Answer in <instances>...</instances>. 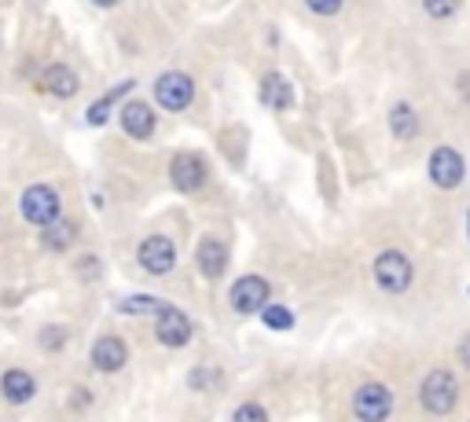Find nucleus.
I'll list each match as a JSON object with an SVG mask.
<instances>
[{
  "label": "nucleus",
  "instance_id": "obj_22",
  "mask_svg": "<svg viewBox=\"0 0 470 422\" xmlns=\"http://www.w3.org/2000/svg\"><path fill=\"white\" fill-rule=\"evenodd\" d=\"M423 8H427L434 19H449V15L459 8V0H423Z\"/></svg>",
  "mask_w": 470,
  "mask_h": 422
},
{
  "label": "nucleus",
  "instance_id": "obj_27",
  "mask_svg": "<svg viewBox=\"0 0 470 422\" xmlns=\"http://www.w3.org/2000/svg\"><path fill=\"white\" fill-rule=\"evenodd\" d=\"M96 272H100V268H96V261H81V276H85V280H92Z\"/></svg>",
  "mask_w": 470,
  "mask_h": 422
},
{
  "label": "nucleus",
  "instance_id": "obj_8",
  "mask_svg": "<svg viewBox=\"0 0 470 422\" xmlns=\"http://www.w3.org/2000/svg\"><path fill=\"white\" fill-rule=\"evenodd\" d=\"M268 305V283L261 276H243L235 287H232V309L250 316V312H261Z\"/></svg>",
  "mask_w": 470,
  "mask_h": 422
},
{
  "label": "nucleus",
  "instance_id": "obj_4",
  "mask_svg": "<svg viewBox=\"0 0 470 422\" xmlns=\"http://www.w3.org/2000/svg\"><path fill=\"white\" fill-rule=\"evenodd\" d=\"M375 283L389 294H401L412 283V261L401 250H386L375 257Z\"/></svg>",
  "mask_w": 470,
  "mask_h": 422
},
{
  "label": "nucleus",
  "instance_id": "obj_1",
  "mask_svg": "<svg viewBox=\"0 0 470 422\" xmlns=\"http://www.w3.org/2000/svg\"><path fill=\"white\" fill-rule=\"evenodd\" d=\"M419 401H423V408L430 415H449L456 408V401H459V386H456V379L449 375V371L437 367V371H430V375L423 379Z\"/></svg>",
  "mask_w": 470,
  "mask_h": 422
},
{
  "label": "nucleus",
  "instance_id": "obj_10",
  "mask_svg": "<svg viewBox=\"0 0 470 422\" xmlns=\"http://www.w3.org/2000/svg\"><path fill=\"white\" fill-rule=\"evenodd\" d=\"M169 177H173V188L184 191V195H195L206 180V165L195 158V155H177L169 165Z\"/></svg>",
  "mask_w": 470,
  "mask_h": 422
},
{
  "label": "nucleus",
  "instance_id": "obj_14",
  "mask_svg": "<svg viewBox=\"0 0 470 422\" xmlns=\"http://www.w3.org/2000/svg\"><path fill=\"white\" fill-rule=\"evenodd\" d=\"M37 88L41 92H52V96H73L81 88V81H78V73H73L70 66H63V63H56V66H48L44 73H41V81H37Z\"/></svg>",
  "mask_w": 470,
  "mask_h": 422
},
{
  "label": "nucleus",
  "instance_id": "obj_6",
  "mask_svg": "<svg viewBox=\"0 0 470 422\" xmlns=\"http://www.w3.org/2000/svg\"><path fill=\"white\" fill-rule=\"evenodd\" d=\"M140 265L151 272V276H166V272L177 265V246H173L166 235H147L140 242V250H136Z\"/></svg>",
  "mask_w": 470,
  "mask_h": 422
},
{
  "label": "nucleus",
  "instance_id": "obj_16",
  "mask_svg": "<svg viewBox=\"0 0 470 422\" xmlns=\"http://www.w3.org/2000/svg\"><path fill=\"white\" fill-rule=\"evenodd\" d=\"M228 265V250H225V242H217V239H203L199 242V268L206 272L210 280H217L220 272H225Z\"/></svg>",
  "mask_w": 470,
  "mask_h": 422
},
{
  "label": "nucleus",
  "instance_id": "obj_21",
  "mask_svg": "<svg viewBox=\"0 0 470 422\" xmlns=\"http://www.w3.org/2000/svg\"><path fill=\"white\" fill-rule=\"evenodd\" d=\"M118 96V92H114ZM114 96H104V99H96V104L89 107V126H104L107 121V114H111V99Z\"/></svg>",
  "mask_w": 470,
  "mask_h": 422
},
{
  "label": "nucleus",
  "instance_id": "obj_28",
  "mask_svg": "<svg viewBox=\"0 0 470 422\" xmlns=\"http://www.w3.org/2000/svg\"><path fill=\"white\" fill-rule=\"evenodd\" d=\"M96 4H100V8H114V4H118V0H96Z\"/></svg>",
  "mask_w": 470,
  "mask_h": 422
},
{
  "label": "nucleus",
  "instance_id": "obj_20",
  "mask_svg": "<svg viewBox=\"0 0 470 422\" xmlns=\"http://www.w3.org/2000/svg\"><path fill=\"white\" fill-rule=\"evenodd\" d=\"M265 324L272 327V331H287V327H294V312L287 309V305H265Z\"/></svg>",
  "mask_w": 470,
  "mask_h": 422
},
{
  "label": "nucleus",
  "instance_id": "obj_17",
  "mask_svg": "<svg viewBox=\"0 0 470 422\" xmlns=\"http://www.w3.org/2000/svg\"><path fill=\"white\" fill-rule=\"evenodd\" d=\"M73 235H78V228H73V220L56 217L52 225H44V246H48V250H66V246L73 242Z\"/></svg>",
  "mask_w": 470,
  "mask_h": 422
},
{
  "label": "nucleus",
  "instance_id": "obj_15",
  "mask_svg": "<svg viewBox=\"0 0 470 422\" xmlns=\"http://www.w3.org/2000/svg\"><path fill=\"white\" fill-rule=\"evenodd\" d=\"M261 99H265V107H272V111H287L294 104V88L287 85V78H280V73H265Z\"/></svg>",
  "mask_w": 470,
  "mask_h": 422
},
{
  "label": "nucleus",
  "instance_id": "obj_5",
  "mask_svg": "<svg viewBox=\"0 0 470 422\" xmlns=\"http://www.w3.org/2000/svg\"><path fill=\"white\" fill-rule=\"evenodd\" d=\"M155 99L166 107V111H184L191 99H195V85H191V78L188 73H162V78L155 81Z\"/></svg>",
  "mask_w": 470,
  "mask_h": 422
},
{
  "label": "nucleus",
  "instance_id": "obj_23",
  "mask_svg": "<svg viewBox=\"0 0 470 422\" xmlns=\"http://www.w3.org/2000/svg\"><path fill=\"white\" fill-rule=\"evenodd\" d=\"M232 422H268V415H265L261 404H243V408L232 415Z\"/></svg>",
  "mask_w": 470,
  "mask_h": 422
},
{
  "label": "nucleus",
  "instance_id": "obj_7",
  "mask_svg": "<svg viewBox=\"0 0 470 422\" xmlns=\"http://www.w3.org/2000/svg\"><path fill=\"white\" fill-rule=\"evenodd\" d=\"M155 334H158V341H162V345H169V349H181V345H188V341H191V319H188L181 309L166 305V309L158 312Z\"/></svg>",
  "mask_w": 470,
  "mask_h": 422
},
{
  "label": "nucleus",
  "instance_id": "obj_9",
  "mask_svg": "<svg viewBox=\"0 0 470 422\" xmlns=\"http://www.w3.org/2000/svg\"><path fill=\"white\" fill-rule=\"evenodd\" d=\"M430 180L437 188H456L463 180V158L459 151H452V147H437V151L430 155Z\"/></svg>",
  "mask_w": 470,
  "mask_h": 422
},
{
  "label": "nucleus",
  "instance_id": "obj_29",
  "mask_svg": "<svg viewBox=\"0 0 470 422\" xmlns=\"http://www.w3.org/2000/svg\"><path fill=\"white\" fill-rule=\"evenodd\" d=\"M466 232H470V213H466Z\"/></svg>",
  "mask_w": 470,
  "mask_h": 422
},
{
  "label": "nucleus",
  "instance_id": "obj_2",
  "mask_svg": "<svg viewBox=\"0 0 470 422\" xmlns=\"http://www.w3.org/2000/svg\"><path fill=\"white\" fill-rule=\"evenodd\" d=\"M353 411L364 422H386L393 411V393L382 382H367L353 393Z\"/></svg>",
  "mask_w": 470,
  "mask_h": 422
},
{
  "label": "nucleus",
  "instance_id": "obj_19",
  "mask_svg": "<svg viewBox=\"0 0 470 422\" xmlns=\"http://www.w3.org/2000/svg\"><path fill=\"white\" fill-rule=\"evenodd\" d=\"M166 305L158 297H147V294H136V297H126V302H118V312H129V316H140V312H162Z\"/></svg>",
  "mask_w": 470,
  "mask_h": 422
},
{
  "label": "nucleus",
  "instance_id": "obj_11",
  "mask_svg": "<svg viewBox=\"0 0 470 422\" xmlns=\"http://www.w3.org/2000/svg\"><path fill=\"white\" fill-rule=\"evenodd\" d=\"M126 360H129L126 341L114 338V334H107V338H100V341L92 345V367L104 371V375H114V371H121V367H126Z\"/></svg>",
  "mask_w": 470,
  "mask_h": 422
},
{
  "label": "nucleus",
  "instance_id": "obj_12",
  "mask_svg": "<svg viewBox=\"0 0 470 422\" xmlns=\"http://www.w3.org/2000/svg\"><path fill=\"white\" fill-rule=\"evenodd\" d=\"M0 393H4L8 404H30L34 393H37V382H34L30 371L12 367V371H4V379H0Z\"/></svg>",
  "mask_w": 470,
  "mask_h": 422
},
{
  "label": "nucleus",
  "instance_id": "obj_24",
  "mask_svg": "<svg viewBox=\"0 0 470 422\" xmlns=\"http://www.w3.org/2000/svg\"><path fill=\"white\" fill-rule=\"evenodd\" d=\"M63 338H66L63 327H44L41 331V345H48V349H63Z\"/></svg>",
  "mask_w": 470,
  "mask_h": 422
},
{
  "label": "nucleus",
  "instance_id": "obj_18",
  "mask_svg": "<svg viewBox=\"0 0 470 422\" xmlns=\"http://www.w3.org/2000/svg\"><path fill=\"white\" fill-rule=\"evenodd\" d=\"M389 129H393V136H401V140L415 136V129H419V118H415V111H412L408 104H397V107L389 111Z\"/></svg>",
  "mask_w": 470,
  "mask_h": 422
},
{
  "label": "nucleus",
  "instance_id": "obj_25",
  "mask_svg": "<svg viewBox=\"0 0 470 422\" xmlns=\"http://www.w3.org/2000/svg\"><path fill=\"white\" fill-rule=\"evenodd\" d=\"M305 4L316 12V15H335L342 8V0H305Z\"/></svg>",
  "mask_w": 470,
  "mask_h": 422
},
{
  "label": "nucleus",
  "instance_id": "obj_3",
  "mask_svg": "<svg viewBox=\"0 0 470 422\" xmlns=\"http://www.w3.org/2000/svg\"><path fill=\"white\" fill-rule=\"evenodd\" d=\"M22 217H27L30 225H37V228L52 225V220L59 217V195H56V188H48V184L27 188V195H22Z\"/></svg>",
  "mask_w": 470,
  "mask_h": 422
},
{
  "label": "nucleus",
  "instance_id": "obj_13",
  "mask_svg": "<svg viewBox=\"0 0 470 422\" xmlns=\"http://www.w3.org/2000/svg\"><path fill=\"white\" fill-rule=\"evenodd\" d=\"M121 129H126L133 140H147L155 133V111L140 104V99H133V104L121 107Z\"/></svg>",
  "mask_w": 470,
  "mask_h": 422
},
{
  "label": "nucleus",
  "instance_id": "obj_26",
  "mask_svg": "<svg viewBox=\"0 0 470 422\" xmlns=\"http://www.w3.org/2000/svg\"><path fill=\"white\" fill-rule=\"evenodd\" d=\"M459 364H463V367H470V334L459 341Z\"/></svg>",
  "mask_w": 470,
  "mask_h": 422
}]
</instances>
